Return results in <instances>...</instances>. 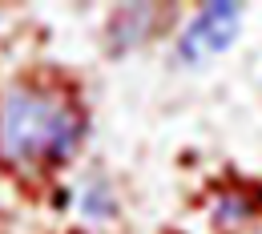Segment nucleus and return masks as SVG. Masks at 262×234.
Segmentation results:
<instances>
[{"label": "nucleus", "instance_id": "obj_1", "mask_svg": "<svg viewBox=\"0 0 262 234\" xmlns=\"http://www.w3.org/2000/svg\"><path fill=\"white\" fill-rule=\"evenodd\" d=\"M85 141V109L61 89H12L0 101V158L40 174L69 162Z\"/></svg>", "mask_w": 262, "mask_h": 234}, {"label": "nucleus", "instance_id": "obj_2", "mask_svg": "<svg viewBox=\"0 0 262 234\" xmlns=\"http://www.w3.org/2000/svg\"><path fill=\"white\" fill-rule=\"evenodd\" d=\"M238 33H242V4H226V0L202 4V12L178 36V61L186 69L210 65L238 40Z\"/></svg>", "mask_w": 262, "mask_h": 234}, {"label": "nucleus", "instance_id": "obj_3", "mask_svg": "<svg viewBox=\"0 0 262 234\" xmlns=\"http://www.w3.org/2000/svg\"><path fill=\"white\" fill-rule=\"evenodd\" d=\"M81 210H85V218H109L113 210H117V202H113V194L105 190V186H85V194H81Z\"/></svg>", "mask_w": 262, "mask_h": 234}]
</instances>
